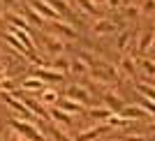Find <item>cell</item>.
Masks as SVG:
<instances>
[{
    "instance_id": "ab89813d",
    "label": "cell",
    "mask_w": 155,
    "mask_h": 141,
    "mask_svg": "<svg viewBox=\"0 0 155 141\" xmlns=\"http://www.w3.org/2000/svg\"><path fill=\"white\" fill-rule=\"evenodd\" d=\"M0 100H5V93H0Z\"/></svg>"
},
{
    "instance_id": "d6a6232c",
    "label": "cell",
    "mask_w": 155,
    "mask_h": 141,
    "mask_svg": "<svg viewBox=\"0 0 155 141\" xmlns=\"http://www.w3.org/2000/svg\"><path fill=\"white\" fill-rule=\"evenodd\" d=\"M125 141H146V136H141V134H130Z\"/></svg>"
},
{
    "instance_id": "7c38bea8",
    "label": "cell",
    "mask_w": 155,
    "mask_h": 141,
    "mask_svg": "<svg viewBox=\"0 0 155 141\" xmlns=\"http://www.w3.org/2000/svg\"><path fill=\"white\" fill-rule=\"evenodd\" d=\"M104 130L107 127H93V130H88V132H81V134L77 136V141H91V139H95V136H100Z\"/></svg>"
},
{
    "instance_id": "6da1fadb",
    "label": "cell",
    "mask_w": 155,
    "mask_h": 141,
    "mask_svg": "<svg viewBox=\"0 0 155 141\" xmlns=\"http://www.w3.org/2000/svg\"><path fill=\"white\" fill-rule=\"evenodd\" d=\"M9 127H14V132H19L21 136H26L28 141H44L42 132L35 130L30 123H26V120H12V123H9Z\"/></svg>"
},
{
    "instance_id": "1f68e13d",
    "label": "cell",
    "mask_w": 155,
    "mask_h": 141,
    "mask_svg": "<svg viewBox=\"0 0 155 141\" xmlns=\"http://www.w3.org/2000/svg\"><path fill=\"white\" fill-rule=\"evenodd\" d=\"M53 139H56V141H70L63 132H58V130H53Z\"/></svg>"
},
{
    "instance_id": "74e56055",
    "label": "cell",
    "mask_w": 155,
    "mask_h": 141,
    "mask_svg": "<svg viewBox=\"0 0 155 141\" xmlns=\"http://www.w3.org/2000/svg\"><path fill=\"white\" fill-rule=\"evenodd\" d=\"M2 2H5V5H14V0H2Z\"/></svg>"
},
{
    "instance_id": "4fadbf2b",
    "label": "cell",
    "mask_w": 155,
    "mask_h": 141,
    "mask_svg": "<svg viewBox=\"0 0 155 141\" xmlns=\"http://www.w3.org/2000/svg\"><path fill=\"white\" fill-rule=\"evenodd\" d=\"M60 109H63L65 113H77V111L81 109V104H79V102H74V100H70V97H67V100H63V102H60Z\"/></svg>"
},
{
    "instance_id": "836d02e7",
    "label": "cell",
    "mask_w": 155,
    "mask_h": 141,
    "mask_svg": "<svg viewBox=\"0 0 155 141\" xmlns=\"http://www.w3.org/2000/svg\"><path fill=\"white\" fill-rule=\"evenodd\" d=\"M125 14H127V16H137V14H139V9H137V7H127V9H125Z\"/></svg>"
},
{
    "instance_id": "9c48e42d",
    "label": "cell",
    "mask_w": 155,
    "mask_h": 141,
    "mask_svg": "<svg viewBox=\"0 0 155 141\" xmlns=\"http://www.w3.org/2000/svg\"><path fill=\"white\" fill-rule=\"evenodd\" d=\"M53 30H56V32H60V35H63V37H67V39H74V35H77L72 26H67V23H60V21H56Z\"/></svg>"
},
{
    "instance_id": "f546056e",
    "label": "cell",
    "mask_w": 155,
    "mask_h": 141,
    "mask_svg": "<svg viewBox=\"0 0 155 141\" xmlns=\"http://www.w3.org/2000/svg\"><path fill=\"white\" fill-rule=\"evenodd\" d=\"M143 70H146V74H155V63H150V60H143Z\"/></svg>"
},
{
    "instance_id": "ac0fdd59",
    "label": "cell",
    "mask_w": 155,
    "mask_h": 141,
    "mask_svg": "<svg viewBox=\"0 0 155 141\" xmlns=\"http://www.w3.org/2000/svg\"><path fill=\"white\" fill-rule=\"evenodd\" d=\"M137 90H139L141 95H146L148 100H153V102H155V86H148V84H139V86H137Z\"/></svg>"
},
{
    "instance_id": "52a82bcc",
    "label": "cell",
    "mask_w": 155,
    "mask_h": 141,
    "mask_svg": "<svg viewBox=\"0 0 155 141\" xmlns=\"http://www.w3.org/2000/svg\"><path fill=\"white\" fill-rule=\"evenodd\" d=\"M67 97L74 100V102H79V104H86V102H88V93H86L81 86H72V88L67 90Z\"/></svg>"
},
{
    "instance_id": "4316f807",
    "label": "cell",
    "mask_w": 155,
    "mask_h": 141,
    "mask_svg": "<svg viewBox=\"0 0 155 141\" xmlns=\"http://www.w3.org/2000/svg\"><path fill=\"white\" fill-rule=\"evenodd\" d=\"M9 21H12V26L19 28V30H26V28H28V23L21 19V16H9Z\"/></svg>"
},
{
    "instance_id": "277c9868",
    "label": "cell",
    "mask_w": 155,
    "mask_h": 141,
    "mask_svg": "<svg viewBox=\"0 0 155 141\" xmlns=\"http://www.w3.org/2000/svg\"><path fill=\"white\" fill-rule=\"evenodd\" d=\"M143 116H146V111L141 107H123L120 109V118H125V120H139Z\"/></svg>"
},
{
    "instance_id": "44dd1931",
    "label": "cell",
    "mask_w": 155,
    "mask_h": 141,
    "mask_svg": "<svg viewBox=\"0 0 155 141\" xmlns=\"http://www.w3.org/2000/svg\"><path fill=\"white\" fill-rule=\"evenodd\" d=\"M42 102L44 104H56L58 102V95L53 90H42Z\"/></svg>"
},
{
    "instance_id": "3957f363",
    "label": "cell",
    "mask_w": 155,
    "mask_h": 141,
    "mask_svg": "<svg viewBox=\"0 0 155 141\" xmlns=\"http://www.w3.org/2000/svg\"><path fill=\"white\" fill-rule=\"evenodd\" d=\"M32 77L39 79V81H60V72H51V70H44V67H35V70H32Z\"/></svg>"
},
{
    "instance_id": "5b68a950",
    "label": "cell",
    "mask_w": 155,
    "mask_h": 141,
    "mask_svg": "<svg viewBox=\"0 0 155 141\" xmlns=\"http://www.w3.org/2000/svg\"><path fill=\"white\" fill-rule=\"evenodd\" d=\"M5 102L9 104V107H12V109L16 111L19 116H23V118H28V116H30V111L26 109V102H21V100H16L14 95H5Z\"/></svg>"
},
{
    "instance_id": "f1b7e54d",
    "label": "cell",
    "mask_w": 155,
    "mask_h": 141,
    "mask_svg": "<svg viewBox=\"0 0 155 141\" xmlns=\"http://www.w3.org/2000/svg\"><path fill=\"white\" fill-rule=\"evenodd\" d=\"M28 21H30V23H35V26H42V16H39L37 12H28Z\"/></svg>"
},
{
    "instance_id": "f35d334b",
    "label": "cell",
    "mask_w": 155,
    "mask_h": 141,
    "mask_svg": "<svg viewBox=\"0 0 155 141\" xmlns=\"http://www.w3.org/2000/svg\"><path fill=\"white\" fill-rule=\"evenodd\" d=\"M0 81H5V74H2V72H0Z\"/></svg>"
},
{
    "instance_id": "e0dca14e",
    "label": "cell",
    "mask_w": 155,
    "mask_h": 141,
    "mask_svg": "<svg viewBox=\"0 0 155 141\" xmlns=\"http://www.w3.org/2000/svg\"><path fill=\"white\" fill-rule=\"evenodd\" d=\"M5 37H7V42H9V44H12L14 49H16V51H19V53H23V56L28 58V53H30V51H28V49H26V46H23V44H21V42H19V39H16V37H14L12 32H7Z\"/></svg>"
},
{
    "instance_id": "30bf717a",
    "label": "cell",
    "mask_w": 155,
    "mask_h": 141,
    "mask_svg": "<svg viewBox=\"0 0 155 141\" xmlns=\"http://www.w3.org/2000/svg\"><path fill=\"white\" fill-rule=\"evenodd\" d=\"M12 35H14L16 39H19V42H21L23 46H26L28 51H32V39L28 37V30H19V28H16V30H12Z\"/></svg>"
},
{
    "instance_id": "8d00e7d4",
    "label": "cell",
    "mask_w": 155,
    "mask_h": 141,
    "mask_svg": "<svg viewBox=\"0 0 155 141\" xmlns=\"http://www.w3.org/2000/svg\"><path fill=\"white\" fill-rule=\"evenodd\" d=\"M107 2H109L111 7H118V5H120V0H107Z\"/></svg>"
},
{
    "instance_id": "8992f818",
    "label": "cell",
    "mask_w": 155,
    "mask_h": 141,
    "mask_svg": "<svg viewBox=\"0 0 155 141\" xmlns=\"http://www.w3.org/2000/svg\"><path fill=\"white\" fill-rule=\"evenodd\" d=\"M114 30H116V23H114V21H107V19H100L95 26H93V32H95V35H109V32H114Z\"/></svg>"
},
{
    "instance_id": "d590c367",
    "label": "cell",
    "mask_w": 155,
    "mask_h": 141,
    "mask_svg": "<svg viewBox=\"0 0 155 141\" xmlns=\"http://www.w3.org/2000/svg\"><path fill=\"white\" fill-rule=\"evenodd\" d=\"M12 81H7V79H5V81H0V88H5V90H9V88H12Z\"/></svg>"
},
{
    "instance_id": "2e32d148",
    "label": "cell",
    "mask_w": 155,
    "mask_h": 141,
    "mask_svg": "<svg viewBox=\"0 0 155 141\" xmlns=\"http://www.w3.org/2000/svg\"><path fill=\"white\" fill-rule=\"evenodd\" d=\"M104 100H107V104H109L111 111H120V109L125 107L123 100H120V97H116V95H104Z\"/></svg>"
},
{
    "instance_id": "603a6c76",
    "label": "cell",
    "mask_w": 155,
    "mask_h": 141,
    "mask_svg": "<svg viewBox=\"0 0 155 141\" xmlns=\"http://www.w3.org/2000/svg\"><path fill=\"white\" fill-rule=\"evenodd\" d=\"M70 67H72V72H77V74H84L86 72V63L81 60V58H79V60H72Z\"/></svg>"
},
{
    "instance_id": "d4e9b609",
    "label": "cell",
    "mask_w": 155,
    "mask_h": 141,
    "mask_svg": "<svg viewBox=\"0 0 155 141\" xmlns=\"http://www.w3.org/2000/svg\"><path fill=\"white\" fill-rule=\"evenodd\" d=\"M139 107H141L143 111H146V113H150V116H155V102L153 100H143L141 104H139Z\"/></svg>"
},
{
    "instance_id": "e575fe53",
    "label": "cell",
    "mask_w": 155,
    "mask_h": 141,
    "mask_svg": "<svg viewBox=\"0 0 155 141\" xmlns=\"http://www.w3.org/2000/svg\"><path fill=\"white\" fill-rule=\"evenodd\" d=\"M143 9H146V12H153L155 9V0H148V2L143 5Z\"/></svg>"
},
{
    "instance_id": "5bb4252c",
    "label": "cell",
    "mask_w": 155,
    "mask_h": 141,
    "mask_svg": "<svg viewBox=\"0 0 155 141\" xmlns=\"http://www.w3.org/2000/svg\"><path fill=\"white\" fill-rule=\"evenodd\" d=\"M23 88H26V90H37V93H42V90H44V84H42L39 79L30 77V79H26V81H23Z\"/></svg>"
},
{
    "instance_id": "cb8c5ba5",
    "label": "cell",
    "mask_w": 155,
    "mask_h": 141,
    "mask_svg": "<svg viewBox=\"0 0 155 141\" xmlns=\"http://www.w3.org/2000/svg\"><path fill=\"white\" fill-rule=\"evenodd\" d=\"M46 49H49L51 53H60V51H63V44L56 42V39H46Z\"/></svg>"
},
{
    "instance_id": "9a60e30c",
    "label": "cell",
    "mask_w": 155,
    "mask_h": 141,
    "mask_svg": "<svg viewBox=\"0 0 155 141\" xmlns=\"http://www.w3.org/2000/svg\"><path fill=\"white\" fill-rule=\"evenodd\" d=\"M150 44H153V32H143L141 37H139V46H137L139 53H146V49H148Z\"/></svg>"
},
{
    "instance_id": "d6986e66",
    "label": "cell",
    "mask_w": 155,
    "mask_h": 141,
    "mask_svg": "<svg viewBox=\"0 0 155 141\" xmlns=\"http://www.w3.org/2000/svg\"><path fill=\"white\" fill-rule=\"evenodd\" d=\"M44 2H46L49 7H53V9H56L58 14H60V12H63V14H67V12H70V7L65 5L63 0H44Z\"/></svg>"
},
{
    "instance_id": "ba28073f",
    "label": "cell",
    "mask_w": 155,
    "mask_h": 141,
    "mask_svg": "<svg viewBox=\"0 0 155 141\" xmlns=\"http://www.w3.org/2000/svg\"><path fill=\"white\" fill-rule=\"evenodd\" d=\"M114 70H109V67H95L93 70V79H97V81H104V84H109V81H114Z\"/></svg>"
},
{
    "instance_id": "484cf974",
    "label": "cell",
    "mask_w": 155,
    "mask_h": 141,
    "mask_svg": "<svg viewBox=\"0 0 155 141\" xmlns=\"http://www.w3.org/2000/svg\"><path fill=\"white\" fill-rule=\"evenodd\" d=\"M120 65H123V70L127 72L130 77L134 74V60H130V58H123V60H120Z\"/></svg>"
},
{
    "instance_id": "7a4b0ae2",
    "label": "cell",
    "mask_w": 155,
    "mask_h": 141,
    "mask_svg": "<svg viewBox=\"0 0 155 141\" xmlns=\"http://www.w3.org/2000/svg\"><path fill=\"white\" fill-rule=\"evenodd\" d=\"M30 9H32V12H37L39 16H44V19H58V16H60L53 7L46 5L44 0H32V2H30Z\"/></svg>"
},
{
    "instance_id": "ffe728a7",
    "label": "cell",
    "mask_w": 155,
    "mask_h": 141,
    "mask_svg": "<svg viewBox=\"0 0 155 141\" xmlns=\"http://www.w3.org/2000/svg\"><path fill=\"white\" fill-rule=\"evenodd\" d=\"M26 107H30V111H32L35 116H39V118H46V111L42 109V104L32 102V100H26Z\"/></svg>"
},
{
    "instance_id": "60d3db41",
    "label": "cell",
    "mask_w": 155,
    "mask_h": 141,
    "mask_svg": "<svg viewBox=\"0 0 155 141\" xmlns=\"http://www.w3.org/2000/svg\"><path fill=\"white\" fill-rule=\"evenodd\" d=\"M150 127H153V132H155V125H150Z\"/></svg>"
},
{
    "instance_id": "8fae6325",
    "label": "cell",
    "mask_w": 155,
    "mask_h": 141,
    "mask_svg": "<svg viewBox=\"0 0 155 141\" xmlns=\"http://www.w3.org/2000/svg\"><path fill=\"white\" fill-rule=\"evenodd\" d=\"M53 118V120H58V123H63V125H67L70 127L72 125V118H70V113H65L63 109H51V113H49Z\"/></svg>"
},
{
    "instance_id": "7402d4cb",
    "label": "cell",
    "mask_w": 155,
    "mask_h": 141,
    "mask_svg": "<svg viewBox=\"0 0 155 141\" xmlns=\"http://www.w3.org/2000/svg\"><path fill=\"white\" fill-rule=\"evenodd\" d=\"M111 113H114L111 109H91V116L93 118H100V120H107Z\"/></svg>"
},
{
    "instance_id": "83f0119b",
    "label": "cell",
    "mask_w": 155,
    "mask_h": 141,
    "mask_svg": "<svg viewBox=\"0 0 155 141\" xmlns=\"http://www.w3.org/2000/svg\"><path fill=\"white\" fill-rule=\"evenodd\" d=\"M79 2H81V7H84V9H86V12H88V14H95V16H97V14H100V12H97V9H95V5H93V2H91V0H79Z\"/></svg>"
},
{
    "instance_id": "4dcf8cb0",
    "label": "cell",
    "mask_w": 155,
    "mask_h": 141,
    "mask_svg": "<svg viewBox=\"0 0 155 141\" xmlns=\"http://www.w3.org/2000/svg\"><path fill=\"white\" fill-rule=\"evenodd\" d=\"M127 39H130V32H123V35L118 37V49H125V44H127Z\"/></svg>"
}]
</instances>
